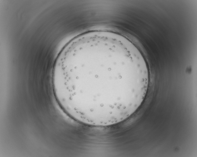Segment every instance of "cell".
I'll return each mask as SVG.
<instances>
[{"label":"cell","instance_id":"1","mask_svg":"<svg viewBox=\"0 0 197 157\" xmlns=\"http://www.w3.org/2000/svg\"><path fill=\"white\" fill-rule=\"evenodd\" d=\"M52 83L63 110L89 126H107L134 113L146 95L148 68L134 51L111 39L74 44L57 59Z\"/></svg>","mask_w":197,"mask_h":157}]
</instances>
